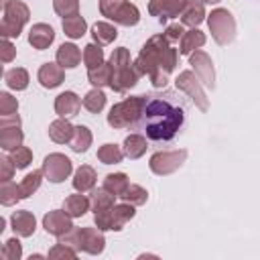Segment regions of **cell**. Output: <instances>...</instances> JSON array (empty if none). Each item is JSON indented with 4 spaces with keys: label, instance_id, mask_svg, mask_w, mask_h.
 Instances as JSON below:
<instances>
[{
    "label": "cell",
    "instance_id": "1",
    "mask_svg": "<svg viewBox=\"0 0 260 260\" xmlns=\"http://www.w3.org/2000/svg\"><path fill=\"white\" fill-rule=\"evenodd\" d=\"M179 63V51L171 47L165 35H152L140 49L134 67L140 75H148L154 87L167 85V75L175 71Z\"/></svg>",
    "mask_w": 260,
    "mask_h": 260
},
{
    "label": "cell",
    "instance_id": "2",
    "mask_svg": "<svg viewBox=\"0 0 260 260\" xmlns=\"http://www.w3.org/2000/svg\"><path fill=\"white\" fill-rule=\"evenodd\" d=\"M183 108L158 98H150L142 114L144 132L150 140H171L183 126Z\"/></svg>",
    "mask_w": 260,
    "mask_h": 260
},
{
    "label": "cell",
    "instance_id": "3",
    "mask_svg": "<svg viewBox=\"0 0 260 260\" xmlns=\"http://www.w3.org/2000/svg\"><path fill=\"white\" fill-rule=\"evenodd\" d=\"M110 65H112V83H110V87L114 91L122 93V91L136 85L140 73L136 71V67L130 59V51L126 47H118V49L112 51Z\"/></svg>",
    "mask_w": 260,
    "mask_h": 260
},
{
    "label": "cell",
    "instance_id": "4",
    "mask_svg": "<svg viewBox=\"0 0 260 260\" xmlns=\"http://www.w3.org/2000/svg\"><path fill=\"white\" fill-rule=\"evenodd\" d=\"M146 102H148L146 95H132V98H126V100L114 104L110 108V114H108V124L112 128H130V126H136L142 120Z\"/></svg>",
    "mask_w": 260,
    "mask_h": 260
},
{
    "label": "cell",
    "instance_id": "5",
    "mask_svg": "<svg viewBox=\"0 0 260 260\" xmlns=\"http://www.w3.org/2000/svg\"><path fill=\"white\" fill-rule=\"evenodd\" d=\"M61 244H67L75 248L77 252H87L91 256H98L106 248V238L100 228H71L67 234L59 236Z\"/></svg>",
    "mask_w": 260,
    "mask_h": 260
},
{
    "label": "cell",
    "instance_id": "6",
    "mask_svg": "<svg viewBox=\"0 0 260 260\" xmlns=\"http://www.w3.org/2000/svg\"><path fill=\"white\" fill-rule=\"evenodd\" d=\"M4 16L0 22V35L4 39H18V35L22 32V26L28 22L30 18V10L24 2L20 0H4Z\"/></svg>",
    "mask_w": 260,
    "mask_h": 260
},
{
    "label": "cell",
    "instance_id": "7",
    "mask_svg": "<svg viewBox=\"0 0 260 260\" xmlns=\"http://www.w3.org/2000/svg\"><path fill=\"white\" fill-rule=\"evenodd\" d=\"M134 215H136L134 205L124 201L120 205L93 213V221H95V228H100L102 232H120Z\"/></svg>",
    "mask_w": 260,
    "mask_h": 260
},
{
    "label": "cell",
    "instance_id": "8",
    "mask_svg": "<svg viewBox=\"0 0 260 260\" xmlns=\"http://www.w3.org/2000/svg\"><path fill=\"white\" fill-rule=\"evenodd\" d=\"M209 32L217 45H230L236 39V18L228 8H215L207 16Z\"/></svg>",
    "mask_w": 260,
    "mask_h": 260
},
{
    "label": "cell",
    "instance_id": "9",
    "mask_svg": "<svg viewBox=\"0 0 260 260\" xmlns=\"http://www.w3.org/2000/svg\"><path fill=\"white\" fill-rule=\"evenodd\" d=\"M187 160V150L185 148H179V150H158L150 156L148 160V167L154 175H171L175 173L183 162Z\"/></svg>",
    "mask_w": 260,
    "mask_h": 260
},
{
    "label": "cell",
    "instance_id": "10",
    "mask_svg": "<svg viewBox=\"0 0 260 260\" xmlns=\"http://www.w3.org/2000/svg\"><path fill=\"white\" fill-rule=\"evenodd\" d=\"M175 85H177V89L185 91L201 112H207V110H209V100H207V95H205V91H203L201 79H197L191 69L181 71V73L177 75V79H175Z\"/></svg>",
    "mask_w": 260,
    "mask_h": 260
},
{
    "label": "cell",
    "instance_id": "11",
    "mask_svg": "<svg viewBox=\"0 0 260 260\" xmlns=\"http://www.w3.org/2000/svg\"><path fill=\"white\" fill-rule=\"evenodd\" d=\"M43 173L51 183H63L73 173V162L61 152H51L43 158Z\"/></svg>",
    "mask_w": 260,
    "mask_h": 260
},
{
    "label": "cell",
    "instance_id": "12",
    "mask_svg": "<svg viewBox=\"0 0 260 260\" xmlns=\"http://www.w3.org/2000/svg\"><path fill=\"white\" fill-rule=\"evenodd\" d=\"M22 140H24V134L20 130V118L16 114L0 116V148L10 152L18 148Z\"/></svg>",
    "mask_w": 260,
    "mask_h": 260
},
{
    "label": "cell",
    "instance_id": "13",
    "mask_svg": "<svg viewBox=\"0 0 260 260\" xmlns=\"http://www.w3.org/2000/svg\"><path fill=\"white\" fill-rule=\"evenodd\" d=\"M189 65L193 67V73L201 79V83L203 85H207V87H215V71H213V61H211V57L205 53V51H201V49H197V51H193L191 55H189Z\"/></svg>",
    "mask_w": 260,
    "mask_h": 260
},
{
    "label": "cell",
    "instance_id": "14",
    "mask_svg": "<svg viewBox=\"0 0 260 260\" xmlns=\"http://www.w3.org/2000/svg\"><path fill=\"white\" fill-rule=\"evenodd\" d=\"M71 219H73V217H71L65 209H53V211L45 213V217H43V228H45L47 234L59 238V236L67 234V232L73 228V221H71Z\"/></svg>",
    "mask_w": 260,
    "mask_h": 260
},
{
    "label": "cell",
    "instance_id": "15",
    "mask_svg": "<svg viewBox=\"0 0 260 260\" xmlns=\"http://www.w3.org/2000/svg\"><path fill=\"white\" fill-rule=\"evenodd\" d=\"M187 0H150L148 2V14L156 16L160 20L181 16Z\"/></svg>",
    "mask_w": 260,
    "mask_h": 260
},
{
    "label": "cell",
    "instance_id": "16",
    "mask_svg": "<svg viewBox=\"0 0 260 260\" xmlns=\"http://www.w3.org/2000/svg\"><path fill=\"white\" fill-rule=\"evenodd\" d=\"M37 79L43 87L47 89H53V87H59L63 81H65V69L59 65V63H43L39 67V73H37Z\"/></svg>",
    "mask_w": 260,
    "mask_h": 260
},
{
    "label": "cell",
    "instance_id": "17",
    "mask_svg": "<svg viewBox=\"0 0 260 260\" xmlns=\"http://www.w3.org/2000/svg\"><path fill=\"white\" fill-rule=\"evenodd\" d=\"M81 104L83 102L75 91H63L55 98V112L59 118H71V116H77Z\"/></svg>",
    "mask_w": 260,
    "mask_h": 260
},
{
    "label": "cell",
    "instance_id": "18",
    "mask_svg": "<svg viewBox=\"0 0 260 260\" xmlns=\"http://www.w3.org/2000/svg\"><path fill=\"white\" fill-rule=\"evenodd\" d=\"M10 225H12L16 236L30 238L35 234V230H37V219L28 209H20V211H14L10 215Z\"/></svg>",
    "mask_w": 260,
    "mask_h": 260
},
{
    "label": "cell",
    "instance_id": "19",
    "mask_svg": "<svg viewBox=\"0 0 260 260\" xmlns=\"http://www.w3.org/2000/svg\"><path fill=\"white\" fill-rule=\"evenodd\" d=\"M53 41H55V30H53L51 24L37 22V24L30 26V30H28V43L32 45V49H39V51L49 49V45Z\"/></svg>",
    "mask_w": 260,
    "mask_h": 260
},
{
    "label": "cell",
    "instance_id": "20",
    "mask_svg": "<svg viewBox=\"0 0 260 260\" xmlns=\"http://www.w3.org/2000/svg\"><path fill=\"white\" fill-rule=\"evenodd\" d=\"M75 126L67 120V118H57L49 124V138L57 144H69L73 138Z\"/></svg>",
    "mask_w": 260,
    "mask_h": 260
},
{
    "label": "cell",
    "instance_id": "21",
    "mask_svg": "<svg viewBox=\"0 0 260 260\" xmlns=\"http://www.w3.org/2000/svg\"><path fill=\"white\" fill-rule=\"evenodd\" d=\"M205 20V6L201 0H187L183 12H181V24H187L191 28H197Z\"/></svg>",
    "mask_w": 260,
    "mask_h": 260
},
{
    "label": "cell",
    "instance_id": "22",
    "mask_svg": "<svg viewBox=\"0 0 260 260\" xmlns=\"http://www.w3.org/2000/svg\"><path fill=\"white\" fill-rule=\"evenodd\" d=\"M81 57H83V55H81L79 47L73 45V43H63V45L57 49V55H55L57 63H59L63 69H73V67H77L79 61H81Z\"/></svg>",
    "mask_w": 260,
    "mask_h": 260
},
{
    "label": "cell",
    "instance_id": "23",
    "mask_svg": "<svg viewBox=\"0 0 260 260\" xmlns=\"http://www.w3.org/2000/svg\"><path fill=\"white\" fill-rule=\"evenodd\" d=\"M95 181H98V175H95V169L89 167V165H81L75 175H73V187L75 191L79 193H87L95 187Z\"/></svg>",
    "mask_w": 260,
    "mask_h": 260
},
{
    "label": "cell",
    "instance_id": "24",
    "mask_svg": "<svg viewBox=\"0 0 260 260\" xmlns=\"http://www.w3.org/2000/svg\"><path fill=\"white\" fill-rule=\"evenodd\" d=\"M91 207V199H87L83 193H73V195H67L65 201H63V209L71 215V217H81L89 211Z\"/></svg>",
    "mask_w": 260,
    "mask_h": 260
},
{
    "label": "cell",
    "instance_id": "25",
    "mask_svg": "<svg viewBox=\"0 0 260 260\" xmlns=\"http://www.w3.org/2000/svg\"><path fill=\"white\" fill-rule=\"evenodd\" d=\"M205 41H207V37H205V32H201L199 28L185 30V35H183V39H181V43H179V53H181V55H191L193 51L201 49V47L205 45Z\"/></svg>",
    "mask_w": 260,
    "mask_h": 260
},
{
    "label": "cell",
    "instance_id": "26",
    "mask_svg": "<svg viewBox=\"0 0 260 260\" xmlns=\"http://www.w3.org/2000/svg\"><path fill=\"white\" fill-rule=\"evenodd\" d=\"M91 37H93V41H95L98 45H110V43L116 41L118 30H116L114 24H110V22H106V20H100V22H95V24L91 26Z\"/></svg>",
    "mask_w": 260,
    "mask_h": 260
},
{
    "label": "cell",
    "instance_id": "27",
    "mask_svg": "<svg viewBox=\"0 0 260 260\" xmlns=\"http://www.w3.org/2000/svg\"><path fill=\"white\" fill-rule=\"evenodd\" d=\"M138 20H140V10H138L136 4H132L128 0L122 4V8L118 10V14L114 16V22L116 24H122V26H136Z\"/></svg>",
    "mask_w": 260,
    "mask_h": 260
},
{
    "label": "cell",
    "instance_id": "28",
    "mask_svg": "<svg viewBox=\"0 0 260 260\" xmlns=\"http://www.w3.org/2000/svg\"><path fill=\"white\" fill-rule=\"evenodd\" d=\"M4 81H6V85L10 87V89H14V91H22V89H26L28 87V71L24 69V67H12V69H8L6 73H4Z\"/></svg>",
    "mask_w": 260,
    "mask_h": 260
},
{
    "label": "cell",
    "instance_id": "29",
    "mask_svg": "<svg viewBox=\"0 0 260 260\" xmlns=\"http://www.w3.org/2000/svg\"><path fill=\"white\" fill-rule=\"evenodd\" d=\"M146 138L142 134H128L124 138V154L128 158H140L144 152H146Z\"/></svg>",
    "mask_w": 260,
    "mask_h": 260
},
{
    "label": "cell",
    "instance_id": "30",
    "mask_svg": "<svg viewBox=\"0 0 260 260\" xmlns=\"http://www.w3.org/2000/svg\"><path fill=\"white\" fill-rule=\"evenodd\" d=\"M87 79L93 87H106V85L110 87V83H112V65H110V61L108 63L104 61L95 69H87Z\"/></svg>",
    "mask_w": 260,
    "mask_h": 260
},
{
    "label": "cell",
    "instance_id": "31",
    "mask_svg": "<svg viewBox=\"0 0 260 260\" xmlns=\"http://www.w3.org/2000/svg\"><path fill=\"white\" fill-rule=\"evenodd\" d=\"M91 140H93L91 130H89L87 126L79 124V126H75V132H73V138H71L69 146H71L73 152H79V154H81V152H85V150L91 146Z\"/></svg>",
    "mask_w": 260,
    "mask_h": 260
},
{
    "label": "cell",
    "instance_id": "32",
    "mask_svg": "<svg viewBox=\"0 0 260 260\" xmlns=\"http://www.w3.org/2000/svg\"><path fill=\"white\" fill-rule=\"evenodd\" d=\"M63 30L69 39H81L87 30V22L81 14H75V16H67L63 18Z\"/></svg>",
    "mask_w": 260,
    "mask_h": 260
},
{
    "label": "cell",
    "instance_id": "33",
    "mask_svg": "<svg viewBox=\"0 0 260 260\" xmlns=\"http://www.w3.org/2000/svg\"><path fill=\"white\" fill-rule=\"evenodd\" d=\"M114 201H116V195L110 193L106 187H100V189H95V191L91 193V211L98 213V211L110 209V207L116 205Z\"/></svg>",
    "mask_w": 260,
    "mask_h": 260
},
{
    "label": "cell",
    "instance_id": "34",
    "mask_svg": "<svg viewBox=\"0 0 260 260\" xmlns=\"http://www.w3.org/2000/svg\"><path fill=\"white\" fill-rule=\"evenodd\" d=\"M122 158H124V150L118 144L108 142L98 148V160L104 165H118V162H122Z\"/></svg>",
    "mask_w": 260,
    "mask_h": 260
},
{
    "label": "cell",
    "instance_id": "35",
    "mask_svg": "<svg viewBox=\"0 0 260 260\" xmlns=\"http://www.w3.org/2000/svg\"><path fill=\"white\" fill-rule=\"evenodd\" d=\"M83 108L91 114H100L106 108V93L102 91V87H93L85 93L83 98Z\"/></svg>",
    "mask_w": 260,
    "mask_h": 260
},
{
    "label": "cell",
    "instance_id": "36",
    "mask_svg": "<svg viewBox=\"0 0 260 260\" xmlns=\"http://www.w3.org/2000/svg\"><path fill=\"white\" fill-rule=\"evenodd\" d=\"M128 185H130V181H128V175L126 173H110L104 179V187L110 193H114L116 197H120L128 189Z\"/></svg>",
    "mask_w": 260,
    "mask_h": 260
},
{
    "label": "cell",
    "instance_id": "37",
    "mask_svg": "<svg viewBox=\"0 0 260 260\" xmlns=\"http://www.w3.org/2000/svg\"><path fill=\"white\" fill-rule=\"evenodd\" d=\"M43 177H45V173H43V169L41 171H32V173H28L20 183H18V187H20V195H22V199H26V197H30L39 187H41V181H43Z\"/></svg>",
    "mask_w": 260,
    "mask_h": 260
},
{
    "label": "cell",
    "instance_id": "38",
    "mask_svg": "<svg viewBox=\"0 0 260 260\" xmlns=\"http://www.w3.org/2000/svg\"><path fill=\"white\" fill-rule=\"evenodd\" d=\"M83 63L87 69H95L104 63V51H102V45L98 43H89L83 47Z\"/></svg>",
    "mask_w": 260,
    "mask_h": 260
},
{
    "label": "cell",
    "instance_id": "39",
    "mask_svg": "<svg viewBox=\"0 0 260 260\" xmlns=\"http://www.w3.org/2000/svg\"><path fill=\"white\" fill-rule=\"evenodd\" d=\"M120 199L126 201V203H132L134 207H138V205H144V203H146L148 193H146L144 187H140V185H132V183H130L128 189L120 195Z\"/></svg>",
    "mask_w": 260,
    "mask_h": 260
},
{
    "label": "cell",
    "instance_id": "40",
    "mask_svg": "<svg viewBox=\"0 0 260 260\" xmlns=\"http://www.w3.org/2000/svg\"><path fill=\"white\" fill-rule=\"evenodd\" d=\"M20 199H22L20 187L16 183H12V181H4L2 187H0V203L2 205H14Z\"/></svg>",
    "mask_w": 260,
    "mask_h": 260
},
{
    "label": "cell",
    "instance_id": "41",
    "mask_svg": "<svg viewBox=\"0 0 260 260\" xmlns=\"http://www.w3.org/2000/svg\"><path fill=\"white\" fill-rule=\"evenodd\" d=\"M53 10L61 18L75 16V14H79V0H53Z\"/></svg>",
    "mask_w": 260,
    "mask_h": 260
},
{
    "label": "cell",
    "instance_id": "42",
    "mask_svg": "<svg viewBox=\"0 0 260 260\" xmlns=\"http://www.w3.org/2000/svg\"><path fill=\"white\" fill-rule=\"evenodd\" d=\"M10 158H12V162H14L16 169H26L32 162V150L28 146H22L20 144L18 148L10 150Z\"/></svg>",
    "mask_w": 260,
    "mask_h": 260
},
{
    "label": "cell",
    "instance_id": "43",
    "mask_svg": "<svg viewBox=\"0 0 260 260\" xmlns=\"http://www.w3.org/2000/svg\"><path fill=\"white\" fill-rule=\"evenodd\" d=\"M0 256L4 260H18L22 256V244L18 242V238H10L4 242L2 250H0Z\"/></svg>",
    "mask_w": 260,
    "mask_h": 260
},
{
    "label": "cell",
    "instance_id": "44",
    "mask_svg": "<svg viewBox=\"0 0 260 260\" xmlns=\"http://www.w3.org/2000/svg\"><path fill=\"white\" fill-rule=\"evenodd\" d=\"M126 0H100V12L102 16H106L108 20H114V16L118 14V10L122 8Z\"/></svg>",
    "mask_w": 260,
    "mask_h": 260
},
{
    "label": "cell",
    "instance_id": "45",
    "mask_svg": "<svg viewBox=\"0 0 260 260\" xmlns=\"http://www.w3.org/2000/svg\"><path fill=\"white\" fill-rule=\"evenodd\" d=\"M77 250L75 248H71V246H67V244H61V242H57L51 250H49V258H77Z\"/></svg>",
    "mask_w": 260,
    "mask_h": 260
},
{
    "label": "cell",
    "instance_id": "46",
    "mask_svg": "<svg viewBox=\"0 0 260 260\" xmlns=\"http://www.w3.org/2000/svg\"><path fill=\"white\" fill-rule=\"evenodd\" d=\"M16 110H18V102H16V98H12L10 93L2 91V93H0V116L16 114Z\"/></svg>",
    "mask_w": 260,
    "mask_h": 260
},
{
    "label": "cell",
    "instance_id": "47",
    "mask_svg": "<svg viewBox=\"0 0 260 260\" xmlns=\"http://www.w3.org/2000/svg\"><path fill=\"white\" fill-rule=\"evenodd\" d=\"M162 35L167 37V41H169V43H175V41H181V39H183L185 28H183V24L173 22V24H169V26L165 28V32H162Z\"/></svg>",
    "mask_w": 260,
    "mask_h": 260
},
{
    "label": "cell",
    "instance_id": "48",
    "mask_svg": "<svg viewBox=\"0 0 260 260\" xmlns=\"http://www.w3.org/2000/svg\"><path fill=\"white\" fill-rule=\"evenodd\" d=\"M0 167H2V175H0V181L4 183V181H10L12 179V175H14V162H12V158L10 156H0Z\"/></svg>",
    "mask_w": 260,
    "mask_h": 260
},
{
    "label": "cell",
    "instance_id": "49",
    "mask_svg": "<svg viewBox=\"0 0 260 260\" xmlns=\"http://www.w3.org/2000/svg\"><path fill=\"white\" fill-rule=\"evenodd\" d=\"M14 55H16L14 45H12L8 39H4V41H2V61H4V63H10V61L14 59Z\"/></svg>",
    "mask_w": 260,
    "mask_h": 260
},
{
    "label": "cell",
    "instance_id": "50",
    "mask_svg": "<svg viewBox=\"0 0 260 260\" xmlns=\"http://www.w3.org/2000/svg\"><path fill=\"white\" fill-rule=\"evenodd\" d=\"M203 4H217V2H221V0H201Z\"/></svg>",
    "mask_w": 260,
    "mask_h": 260
}]
</instances>
